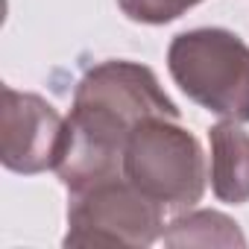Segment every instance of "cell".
<instances>
[{
    "label": "cell",
    "mask_w": 249,
    "mask_h": 249,
    "mask_svg": "<svg viewBox=\"0 0 249 249\" xmlns=\"http://www.w3.org/2000/svg\"><path fill=\"white\" fill-rule=\"evenodd\" d=\"M147 117H176L179 106L164 94L159 76L126 59H108L82 73L65 117V150L56 173L68 191L123 173V150Z\"/></svg>",
    "instance_id": "6da1fadb"
},
{
    "label": "cell",
    "mask_w": 249,
    "mask_h": 249,
    "mask_svg": "<svg viewBox=\"0 0 249 249\" xmlns=\"http://www.w3.org/2000/svg\"><path fill=\"white\" fill-rule=\"evenodd\" d=\"M167 71L182 94L205 111L249 123V44L231 30L179 33L167 47Z\"/></svg>",
    "instance_id": "7a4b0ae2"
},
{
    "label": "cell",
    "mask_w": 249,
    "mask_h": 249,
    "mask_svg": "<svg viewBox=\"0 0 249 249\" xmlns=\"http://www.w3.org/2000/svg\"><path fill=\"white\" fill-rule=\"evenodd\" d=\"M123 176L164 211H182L205 194V156L176 117H147L123 150Z\"/></svg>",
    "instance_id": "3957f363"
},
{
    "label": "cell",
    "mask_w": 249,
    "mask_h": 249,
    "mask_svg": "<svg viewBox=\"0 0 249 249\" xmlns=\"http://www.w3.org/2000/svg\"><path fill=\"white\" fill-rule=\"evenodd\" d=\"M164 231V208L126 176H111L68 199L65 246H153Z\"/></svg>",
    "instance_id": "277c9868"
},
{
    "label": "cell",
    "mask_w": 249,
    "mask_h": 249,
    "mask_svg": "<svg viewBox=\"0 0 249 249\" xmlns=\"http://www.w3.org/2000/svg\"><path fill=\"white\" fill-rule=\"evenodd\" d=\"M0 138H3L0 159L6 170L21 176L56 170L65 150V117L44 97L6 85Z\"/></svg>",
    "instance_id": "5b68a950"
},
{
    "label": "cell",
    "mask_w": 249,
    "mask_h": 249,
    "mask_svg": "<svg viewBox=\"0 0 249 249\" xmlns=\"http://www.w3.org/2000/svg\"><path fill=\"white\" fill-rule=\"evenodd\" d=\"M211 141V191L220 202H249V132L237 120H220L208 129Z\"/></svg>",
    "instance_id": "8992f818"
},
{
    "label": "cell",
    "mask_w": 249,
    "mask_h": 249,
    "mask_svg": "<svg viewBox=\"0 0 249 249\" xmlns=\"http://www.w3.org/2000/svg\"><path fill=\"white\" fill-rule=\"evenodd\" d=\"M167 246H246L237 223L220 211H188L161 231Z\"/></svg>",
    "instance_id": "52a82bcc"
},
{
    "label": "cell",
    "mask_w": 249,
    "mask_h": 249,
    "mask_svg": "<svg viewBox=\"0 0 249 249\" xmlns=\"http://www.w3.org/2000/svg\"><path fill=\"white\" fill-rule=\"evenodd\" d=\"M202 0H117L120 12L135 24H150V27H161L170 24L176 18H182L188 9L199 6Z\"/></svg>",
    "instance_id": "ba28073f"
}]
</instances>
